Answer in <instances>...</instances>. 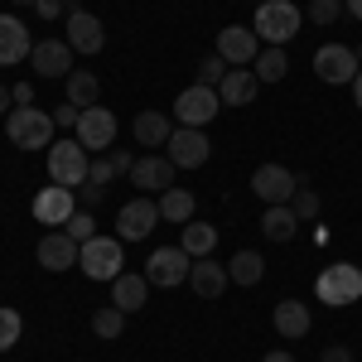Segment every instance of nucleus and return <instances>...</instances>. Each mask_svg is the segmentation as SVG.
I'll return each instance as SVG.
<instances>
[{"label":"nucleus","instance_id":"nucleus-1","mask_svg":"<svg viewBox=\"0 0 362 362\" xmlns=\"http://www.w3.org/2000/svg\"><path fill=\"white\" fill-rule=\"evenodd\" d=\"M300 25H305V10L290 5V0H261V5H256V20H251L256 39H266L271 49H285V44L300 34Z\"/></svg>","mask_w":362,"mask_h":362},{"label":"nucleus","instance_id":"nucleus-2","mask_svg":"<svg viewBox=\"0 0 362 362\" xmlns=\"http://www.w3.org/2000/svg\"><path fill=\"white\" fill-rule=\"evenodd\" d=\"M5 136L15 150H49L54 145V116L39 107H15L5 116Z\"/></svg>","mask_w":362,"mask_h":362},{"label":"nucleus","instance_id":"nucleus-3","mask_svg":"<svg viewBox=\"0 0 362 362\" xmlns=\"http://www.w3.org/2000/svg\"><path fill=\"white\" fill-rule=\"evenodd\" d=\"M126 242L121 237H92V242H83V251H78V271H83L87 280H116L121 276V266H126Z\"/></svg>","mask_w":362,"mask_h":362},{"label":"nucleus","instance_id":"nucleus-4","mask_svg":"<svg viewBox=\"0 0 362 362\" xmlns=\"http://www.w3.org/2000/svg\"><path fill=\"white\" fill-rule=\"evenodd\" d=\"M87 150L83 140H54L49 145V184H63V189H78V184H87Z\"/></svg>","mask_w":362,"mask_h":362},{"label":"nucleus","instance_id":"nucleus-5","mask_svg":"<svg viewBox=\"0 0 362 362\" xmlns=\"http://www.w3.org/2000/svg\"><path fill=\"white\" fill-rule=\"evenodd\" d=\"M314 295L324 300V305H353V300H362V271L353 266V261H338V266H329L324 276L314 280Z\"/></svg>","mask_w":362,"mask_h":362},{"label":"nucleus","instance_id":"nucleus-6","mask_svg":"<svg viewBox=\"0 0 362 362\" xmlns=\"http://www.w3.org/2000/svg\"><path fill=\"white\" fill-rule=\"evenodd\" d=\"M223 112V97H218V87H203V83H194V87H184L179 97H174V121L179 126H208L213 116Z\"/></svg>","mask_w":362,"mask_h":362},{"label":"nucleus","instance_id":"nucleus-7","mask_svg":"<svg viewBox=\"0 0 362 362\" xmlns=\"http://www.w3.org/2000/svg\"><path fill=\"white\" fill-rule=\"evenodd\" d=\"M189 271H194V256H189L184 247H160V251H150V261H145V280L160 285V290L184 285Z\"/></svg>","mask_w":362,"mask_h":362},{"label":"nucleus","instance_id":"nucleus-8","mask_svg":"<svg viewBox=\"0 0 362 362\" xmlns=\"http://www.w3.org/2000/svg\"><path fill=\"white\" fill-rule=\"evenodd\" d=\"M358 49H348V44H324L319 54H314V73L324 78L329 87H343V83H353L358 78Z\"/></svg>","mask_w":362,"mask_h":362},{"label":"nucleus","instance_id":"nucleus-9","mask_svg":"<svg viewBox=\"0 0 362 362\" xmlns=\"http://www.w3.org/2000/svg\"><path fill=\"white\" fill-rule=\"evenodd\" d=\"M295 189H300V174H290L285 165H261L251 174V194L261 198L266 208H271V203H290Z\"/></svg>","mask_w":362,"mask_h":362},{"label":"nucleus","instance_id":"nucleus-10","mask_svg":"<svg viewBox=\"0 0 362 362\" xmlns=\"http://www.w3.org/2000/svg\"><path fill=\"white\" fill-rule=\"evenodd\" d=\"M73 213H78V194H73V189H63V184H49V189H39V194H34V223H44L49 232L63 227Z\"/></svg>","mask_w":362,"mask_h":362},{"label":"nucleus","instance_id":"nucleus-11","mask_svg":"<svg viewBox=\"0 0 362 362\" xmlns=\"http://www.w3.org/2000/svg\"><path fill=\"white\" fill-rule=\"evenodd\" d=\"M160 223V203H150V198H131L121 213H116V237L121 242H145L150 232Z\"/></svg>","mask_w":362,"mask_h":362},{"label":"nucleus","instance_id":"nucleus-12","mask_svg":"<svg viewBox=\"0 0 362 362\" xmlns=\"http://www.w3.org/2000/svg\"><path fill=\"white\" fill-rule=\"evenodd\" d=\"M218 54L227 58V68H251L256 54H261V39L247 25H223L218 29Z\"/></svg>","mask_w":362,"mask_h":362},{"label":"nucleus","instance_id":"nucleus-13","mask_svg":"<svg viewBox=\"0 0 362 362\" xmlns=\"http://www.w3.org/2000/svg\"><path fill=\"white\" fill-rule=\"evenodd\" d=\"M208 155H213V145H208V136L198 126H179L169 136V165L174 169H198V165H208Z\"/></svg>","mask_w":362,"mask_h":362},{"label":"nucleus","instance_id":"nucleus-14","mask_svg":"<svg viewBox=\"0 0 362 362\" xmlns=\"http://www.w3.org/2000/svg\"><path fill=\"white\" fill-rule=\"evenodd\" d=\"M68 20V44H73V54H102V44H107V29H102V20L92 15V10H68L63 15Z\"/></svg>","mask_w":362,"mask_h":362},{"label":"nucleus","instance_id":"nucleus-15","mask_svg":"<svg viewBox=\"0 0 362 362\" xmlns=\"http://www.w3.org/2000/svg\"><path fill=\"white\" fill-rule=\"evenodd\" d=\"M78 140H83V150H92V155L112 150V140H116V116L107 112V107H87V112L78 116Z\"/></svg>","mask_w":362,"mask_h":362},{"label":"nucleus","instance_id":"nucleus-16","mask_svg":"<svg viewBox=\"0 0 362 362\" xmlns=\"http://www.w3.org/2000/svg\"><path fill=\"white\" fill-rule=\"evenodd\" d=\"M29 63H34L39 78H68L73 73V44L68 39H39Z\"/></svg>","mask_w":362,"mask_h":362},{"label":"nucleus","instance_id":"nucleus-17","mask_svg":"<svg viewBox=\"0 0 362 362\" xmlns=\"http://www.w3.org/2000/svg\"><path fill=\"white\" fill-rule=\"evenodd\" d=\"M78 242H73V237H68V232H63V227H54V232H44V242H39V251H34V256H39V266H44V271H73V266H78Z\"/></svg>","mask_w":362,"mask_h":362},{"label":"nucleus","instance_id":"nucleus-18","mask_svg":"<svg viewBox=\"0 0 362 362\" xmlns=\"http://www.w3.org/2000/svg\"><path fill=\"white\" fill-rule=\"evenodd\" d=\"M34 54V39H29V25L15 20V15H0V68H15Z\"/></svg>","mask_w":362,"mask_h":362},{"label":"nucleus","instance_id":"nucleus-19","mask_svg":"<svg viewBox=\"0 0 362 362\" xmlns=\"http://www.w3.org/2000/svg\"><path fill=\"white\" fill-rule=\"evenodd\" d=\"M131 184H136L140 194H165L174 189V165H169V155H145L131 165Z\"/></svg>","mask_w":362,"mask_h":362},{"label":"nucleus","instance_id":"nucleus-20","mask_svg":"<svg viewBox=\"0 0 362 362\" xmlns=\"http://www.w3.org/2000/svg\"><path fill=\"white\" fill-rule=\"evenodd\" d=\"M227 266L223 261H213V256H203V261H194V271H189V285H194V295L198 300H218L227 290Z\"/></svg>","mask_w":362,"mask_h":362},{"label":"nucleus","instance_id":"nucleus-21","mask_svg":"<svg viewBox=\"0 0 362 362\" xmlns=\"http://www.w3.org/2000/svg\"><path fill=\"white\" fill-rule=\"evenodd\" d=\"M256 73L251 68H227V78L218 83V97H223V107H251L256 102Z\"/></svg>","mask_w":362,"mask_h":362},{"label":"nucleus","instance_id":"nucleus-22","mask_svg":"<svg viewBox=\"0 0 362 362\" xmlns=\"http://www.w3.org/2000/svg\"><path fill=\"white\" fill-rule=\"evenodd\" d=\"M145 295H150V280L145 276H121L112 280V305L116 309H126V314H136V309H145Z\"/></svg>","mask_w":362,"mask_h":362},{"label":"nucleus","instance_id":"nucleus-23","mask_svg":"<svg viewBox=\"0 0 362 362\" xmlns=\"http://www.w3.org/2000/svg\"><path fill=\"white\" fill-rule=\"evenodd\" d=\"M271 319H276L280 338H305L309 334V305H300V300H280Z\"/></svg>","mask_w":362,"mask_h":362},{"label":"nucleus","instance_id":"nucleus-24","mask_svg":"<svg viewBox=\"0 0 362 362\" xmlns=\"http://www.w3.org/2000/svg\"><path fill=\"white\" fill-rule=\"evenodd\" d=\"M63 83H68V102H73V107H83V112H87V107H97L102 83H97V73H92V68H73Z\"/></svg>","mask_w":362,"mask_h":362},{"label":"nucleus","instance_id":"nucleus-25","mask_svg":"<svg viewBox=\"0 0 362 362\" xmlns=\"http://www.w3.org/2000/svg\"><path fill=\"white\" fill-rule=\"evenodd\" d=\"M179 247L189 251L194 261L213 256V251H218V227L213 223H184V242H179Z\"/></svg>","mask_w":362,"mask_h":362},{"label":"nucleus","instance_id":"nucleus-26","mask_svg":"<svg viewBox=\"0 0 362 362\" xmlns=\"http://www.w3.org/2000/svg\"><path fill=\"white\" fill-rule=\"evenodd\" d=\"M131 131H136L140 145H169V136H174V126H169L165 112H140Z\"/></svg>","mask_w":362,"mask_h":362},{"label":"nucleus","instance_id":"nucleus-27","mask_svg":"<svg viewBox=\"0 0 362 362\" xmlns=\"http://www.w3.org/2000/svg\"><path fill=\"white\" fill-rule=\"evenodd\" d=\"M295 227H300V218L290 213V203H271V208H266V218H261V232H266L271 242H290V237H295Z\"/></svg>","mask_w":362,"mask_h":362},{"label":"nucleus","instance_id":"nucleus-28","mask_svg":"<svg viewBox=\"0 0 362 362\" xmlns=\"http://www.w3.org/2000/svg\"><path fill=\"white\" fill-rule=\"evenodd\" d=\"M251 73H256V83H285V73H290V58H285V49H261L256 54V63H251Z\"/></svg>","mask_w":362,"mask_h":362},{"label":"nucleus","instance_id":"nucleus-29","mask_svg":"<svg viewBox=\"0 0 362 362\" xmlns=\"http://www.w3.org/2000/svg\"><path fill=\"white\" fill-rule=\"evenodd\" d=\"M227 276L237 280V285H261V276H266V256H261V251H237V256L227 261Z\"/></svg>","mask_w":362,"mask_h":362},{"label":"nucleus","instance_id":"nucleus-30","mask_svg":"<svg viewBox=\"0 0 362 362\" xmlns=\"http://www.w3.org/2000/svg\"><path fill=\"white\" fill-rule=\"evenodd\" d=\"M160 218H165V223H194V194H189V189H165V194H160Z\"/></svg>","mask_w":362,"mask_h":362},{"label":"nucleus","instance_id":"nucleus-31","mask_svg":"<svg viewBox=\"0 0 362 362\" xmlns=\"http://www.w3.org/2000/svg\"><path fill=\"white\" fill-rule=\"evenodd\" d=\"M121 329H126V309L107 305V309L92 314V334H97V338H121Z\"/></svg>","mask_w":362,"mask_h":362},{"label":"nucleus","instance_id":"nucleus-32","mask_svg":"<svg viewBox=\"0 0 362 362\" xmlns=\"http://www.w3.org/2000/svg\"><path fill=\"white\" fill-rule=\"evenodd\" d=\"M290 213H295L300 223H314V218H319V194L309 189L305 179H300V189H295V198H290Z\"/></svg>","mask_w":362,"mask_h":362},{"label":"nucleus","instance_id":"nucleus-33","mask_svg":"<svg viewBox=\"0 0 362 362\" xmlns=\"http://www.w3.org/2000/svg\"><path fill=\"white\" fill-rule=\"evenodd\" d=\"M63 232H68L78 247H83V242H92V237H97V218H92V208H78V213L63 223Z\"/></svg>","mask_w":362,"mask_h":362},{"label":"nucleus","instance_id":"nucleus-34","mask_svg":"<svg viewBox=\"0 0 362 362\" xmlns=\"http://www.w3.org/2000/svg\"><path fill=\"white\" fill-rule=\"evenodd\" d=\"M20 334H25L20 314H15V309H0V353H10V348L20 343Z\"/></svg>","mask_w":362,"mask_h":362},{"label":"nucleus","instance_id":"nucleus-35","mask_svg":"<svg viewBox=\"0 0 362 362\" xmlns=\"http://www.w3.org/2000/svg\"><path fill=\"white\" fill-rule=\"evenodd\" d=\"M223 78H227V58L223 54H208L203 63H198V83L203 87H218Z\"/></svg>","mask_w":362,"mask_h":362},{"label":"nucleus","instance_id":"nucleus-36","mask_svg":"<svg viewBox=\"0 0 362 362\" xmlns=\"http://www.w3.org/2000/svg\"><path fill=\"white\" fill-rule=\"evenodd\" d=\"M314 25H334L338 15H343V0H309V10H305Z\"/></svg>","mask_w":362,"mask_h":362},{"label":"nucleus","instance_id":"nucleus-37","mask_svg":"<svg viewBox=\"0 0 362 362\" xmlns=\"http://www.w3.org/2000/svg\"><path fill=\"white\" fill-rule=\"evenodd\" d=\"M112 179H116L112 160H92V165H87V184H102V189H107Z\"/></svg>","mask_w":362,"mask_h":362},{"label":"nucleus","instance_id":"nucleus-38","mask_svg":"<svg viewBox=\"0 0 362 362\" xmlns=\"http://www.w3.org/2000/svg\"><path fill=\"white\" fill-rule=\"evenodd\" d=\"M73 194H78V203H83V208H97V203L107 198V189H102V184H78Z\"/></svg>","mask_w":362,"mask_h":362},{"label":"nucleus","instance_id":"nucleus-39","mask_svg":"<svg viewBox=\"0 0 362 362\" xmlns=\"http://www.w3.org/2000/svg\"><path fill=\"white\" fill-rule=\"evenodd\" d=\"M78 116H83V107H73V102H63L54 112V126H68V131H78Z\"/></svg>","mask_w":362,"mask_h":362},{"label":"nucleus","instance_id":"nucleus-40","mask_svg":"<svg viewBox=\"0 0 362 362\" xmlns=\"http://www.w3.org/2000/svg\"><path fill=\"white\" fill-rule=\"evenodd\" d=\"M34 15H39V20H58V15H68V10H63V0H34Z\"/></svg>","mask_w":362,"mask_h":362},{"label":"nucleus","instance_id":"nucleus-41","mask_svg":"<svg viewBox=\"0 0 362 362\" xmlns=\"http://www.w3.org/2000/svg\"><path fill=\"white\" fill-rule=\"evenodd\" d=\"M107 160H112V169H116V174H131V165H136V160H131V150H112Z\"/></svg>","mask_w":362,"mask_h":362},{"label":"nucleus","instance_id":"nucleus-42","mask_svg":"<svg viewBox=\"0 0 362 362\" xmlns=\"http://www.w3.org/2000/svg\"><path fill=\"white\" fill-rule=\"evenodd\" d=\"M319 362H353V353L343 348V343H334V348H324V358Z\"/></svg>","mask_w":362,"mask_h":362},{"label":"nucleus","instance_id":"nucleus-43","mask_svg":"<svg viewBox=\"0 0 362 362\" xmlns=\"http://www.w3.org/2000/svg\"><path fill=\"white\" fill-rule=\"evenodd\" d=\"M15 112V92H10V87H0V116H10Z\"/></svg>","mask_w":362,"mask_h":362},{"label":"nucleus","instance_id":"nucleus-44","mask_svg":"<svg viewBox=\"0 0 362 362\" xmlns=\"http://www.w3.org/2000/svg\"><path fill=\"white\" fill-rule=\"evenodd\" d=\"M29 97H34V87H29V83H15V102H20V107H29Z\"/></svg>","mask_w":362,"mask_h":362},{"label":"nucleus","instance_id":"nucleus-45","mask_svg":"<svg viewBox=\"0 0 362 362\" xmlns=\"http://www.w3.org/2000/svg\"><path fill=\"white\" fill-rule=\"evenodd\" d=\"M343 10H348V15H353V20L362 25V0H343Z\"/></svg>","mask_w":362,"mask_h":362},{"label":"nucleus","instance_id":"nucleus-46","mask_svg":"<svg viewBox=\"0 0 362 362\" xmlns=\"http://www.w3.org/2000/svg\"><path fill=\"white\" fill-rule=\"evenodd\" d=\"M353 102L362 107V68H358V78H353Z\"/></svg>","mask_w":362,"mask_h":362},{"label":"nucleus","instance_id":"nucleus-47","mask_svg":"<svg viewBox=\"0 0 362 362\" xmlns=\"http://www.w3.org/2000/svg\"><path fill=\"white\" fill-rule=\"evenodd\" d=\"M261 362H295V358H290V353H266Z\"/></svg>","mask_w":362,"mask_h":362},{"label":"nucleus","instance_id":"nucleus-48","mask_svg":"<svg viewBox=\"0 0 362 362\" xmlns=\"http://www.w3.org/2000/svg\"><path fill=\"white\" fill-rule=\"evenodd\" d=\"M15 5H34V0H15Z\"/></svg>","mask_w":362,"mask_h":362},{"label":"nucleus","instance_id":"nucleus-49","mask_svg":"<svg viewBox=\"0 0 362 362\" xmlns=\"http://www.w3.org/2000/svg\"><path fill=\"white\" fill-rule=\"evenodd\" d=\"M358 63H362V49H358Z\"/></svg>","mask_w":362,"mask_h":362},{"label":"nucleus","instance_id":"nucleus-50","mask_svg":"<svg viewBox=\"0 0 362 362\" xmlns=\"http://www.w3.org/2000/svg\"><path fill=\"white\" fill-rule=\"evenodd\" d=\"M256 5H261V0H256Z\"/></svg>","mask_w":362,"mask_h":362}]
</instances>
